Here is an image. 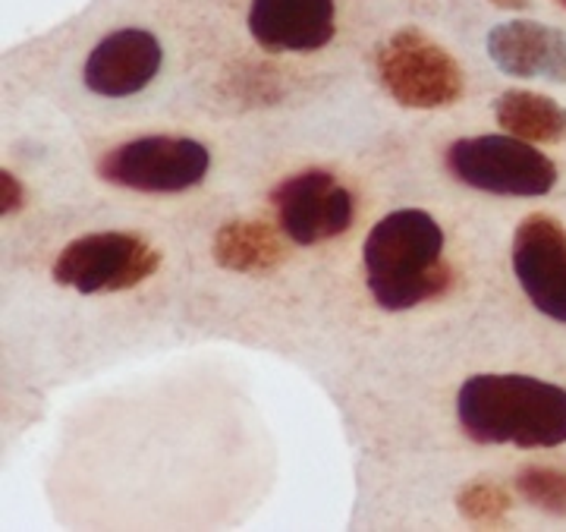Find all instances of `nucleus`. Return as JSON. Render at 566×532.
<instances>
[{
	"label": "nucleus",
	"mask_w": 566,
	"mask_h": 532,
	"mask_svg": "<svg viewBox=\"0 0 566 532\" xmlns=\"http://www.w3.org/2000/svg\"><path fill=\"white\" fill-rule=\"evenodd\" d=\"M161 41L145 29H117L102 39L82 66V82L92 95L129 98L148 88L161 73Z\"/></svg>",
	"instance_id": "obj_9"
},
{
	"label": "nucleus",
	"mask_w": 566,
	"mask_h": 532,
	"mask_svg": "<svg viewBox=\"0 0 566 532\" xmlns=\"http://www.w3.org/2000/svg\"><path fill=\"white\" fill-rule=\"evenodd\" d=\"M510 259L528 303L566 325V227L551 215H528L513 233Z\"/></svg>",
	"instance_id": "obj_8"
},
{
	"label": "nucleus",
	"mask_w": 566,
	"mask_h": 532,
	"mask_svg": "<svg viewBox=\"0 0 566 532\" xmlns=\"http://www.w3.org/2000/svg\"><path fill=\"white\" fill-rule=\"evenodd\" d=\"M249 32L271 54L318 51L337 32L334 0H252Z\"/></svg>",
	"instance_id": "obj_10"
},
{
	"label": "nucleus",
	"mask_w": 566,
	"mask_h": 532,
	"mask_svg": "<svg viewBox=\"0 0 566 532\" xmlns=\"http://www.w3.org/2000/svg\"><path fill=\"white\" fill-rule=\"evenodd\" d=\"M378 80L387 95L412 111L453 107L465 95L463 66L419 29H400L378 48Z\"/></svg>",
	"instance_id": "obj_4"
},
{
	"label": "nucleus",
	"mask_w": 566,
	"mask_h": 532,
	"mask_svg": "<svg viewBox=\"0 0 566 532\" xmlns=\"http://www.w3.org/2000/svg\"><path fill=\"white\" fill-rule=\"evenodd\" d=\"M488 54L506 76L566 82V35L542 22L513 20L494 25L488 35Z\"/></svg>",
	"instance_id": "obj_11"
},
{
	"label": "nucleus",
	"mask_w": 566,
	"mask_h": 532,
	"mask_svg": "<svg viewBox=\"0 0 566 532\" xmlns=\"http://www.w3.org/2000/svg\"><path fill=\"white\" fill-rule=\"evenodd\" d=\"M211 170V152L182 136H142L114 145L98 161L104 184L136 192H186L199 186Z\"/></svg>",
	"instance_id": "obj_6"
},
{
	"label": "nucleus",
	"mask_w": 566,
	"mask_h": 532,
	"mask_svg": "<svg viewBox=\"0 0 566 532\" xmlns=\"http://www.w3.org/2000/svg\"><path fill=\"white\" fill-rule=\"evenodd\" d=\"M516 491L551 517H566V470L523 467L516 472Z\"/></svg>",
	"instance_id": "obj_15"
},
{
	"label": "nucleus",
	"mask_w": 566,
	"mask_h": 532,
	"mask_svg": "<svg viewBox=\"0 0 566 532\" xmlns=\"http://www.w3.org/2000/svg\"><path fill=\"white\" fill-rule=\"evenodd\" d=\"M494 7H501V10H526L528 0H491Z\"/></svg>",
	"instance_id": "obj_17"
},
{
	"label": "nucleus",
	"mask_w": 566,
	"mask_h": 532,
	"mask_svg": "<svg viewBox=\"0 0 566 532\" xmlns=\"http://www.w3.org/2000/svg\"><path fill=\"white\" fill-rule=\"evenodd\" d=\"M161 268V252L136 233L104 230L66 243L51 268L54 284L76 293H120L145 284Z\"/></svg>",
	"instance_id": "obj_5"
},
{
	"label": "nucleus",
	"mask_w": 566,
	"mask_h": 532,
	"mask_svg": "<svg viewBox=\"0 0 566 532\" xmlns=\"http://www.w3.org/2000/svg\"><path fill=\"white\" fill-rule=\"evenodd\" d=\"M494 121L504 133L526 143H566V107L547 95L510 88L494 102Z\"/></svg>",
	"instance_id": "obj_13"
},
{
	"label": "nucleus",
	"mask_w": 566,
	"mask_h": 532,
	"mask_svg": "<svg viewBox=\"0 0 566 532\" xmlns=\"http://www.w3.org/2000/svg\"><path fill=\"white\" fill-rule=\"evenodd\" d=\"M557 3H560V7H564V10H566V0H557Z\"/></svg>",
	"instance_id": "obj_18"
},
{
	"label": "nucleus",
	"mask_w": 566,
	"mask_h": 532,
	"mask_svg": "<svg viewBox=\"0 0 566 532\" xmlns=\"http://www.w3.org/2000/svg\"><path fill=\"white\" fill-rule=\"evenodd\" d=\"M22 205H25V189H22L20 177L3 170L0 174V211H3V218L22 211Z\"/></svg>",
	"instance_id": "obj_16"
},
{
	"label": "nucleus",
	"mask_w": 566,
	"mask_h": 532,
	"mask_svg": "<svg viewBox=\"0 0 566 532\" xmlns=\"http://www.w3.org/2000/svg\"><path fill=\"white\" fill-rule=\"evenodd\" d=\"M211 255L223 271L268 274L283 262V243L274 227L240 218V221H227L218 227Z\"/></svg>",
	"instance_id": "obj_12"
},
{
	"label": "nucleus",
	"mask_w": 566,
	"mask_h": 532,
	"mask_svg": "<svg viewBox=\"0 0 566 532\" xmlns=\"http://www.w3.org/2000/svg\"><path fill=\"white\" fill-rule=\"evenodd\" d=\"M277 225L296 246L344 237L356 218V199L331 170H300L271 189Z\"/></svg>",
	"instance_id": "obj_7"
},
{
	"label": "nucleus",
	"mask_w": 566,
	"mask_h": 532,
	"mask_svg": "<svg viewBox=\"0 0 566 532\" xmlns=\"http://www.w3.org/2000/svg\"><path fill=\"white\" fill-rule=\"evenodd\" d=\"M453 180L491 196L535 199L557 186V167L542 155L535 143L516 136H472L457 139L444 155Z\"/></svg>",
	"instance_id": "obj_3"
},
{
	"label": "nucleus",
	"mask_w": 566,
	"mask_h": 532,
	"mask_svg": "<svg viewBox=\"0 0 566 532\" xmlns=\"http://www.w3.org/2000/svg\"><path fill=\"white\" fill-rule=\"evenodd\" d=\"M457 419L475 445L560 448L566 441V390L516 372L472 375L457 390Z\"/></svg>",
	"instance_id": "obj_2"
},
{
	"label": "nucleus",
	"mask_w": 566,
	"mask_h": 532,
	"mask_svg": "<svg viewBox=\"0 0 566 532\" xmlns=\"http://www.w3.org/2000/svg\"><path fill=\"white\" fill-rule=\"evenodd\" d=\"M363 262L368 290L387 312L441 300L457 284V271L444 259V230L422 208L385 215L365 240Z\"/></svg>",
	"instance_id": "obj_1"
},
{
	"label": "nucleus",
	"mask_w": 566,
	"mask_h": 532,
	"mask_svg": "<svg viewBox=\"0 0 566 532\" xmlns=\"http://www.w3.org/2000/svg\"><path fill=\"white\" fill-rule=\"evenodd\" d=\"M510 508H513L510 491L501 482H491V479H475L457 494V511L475 526H501Z\"/></svg>",
	"instance_id": "obj_14"
}]
</instances>
